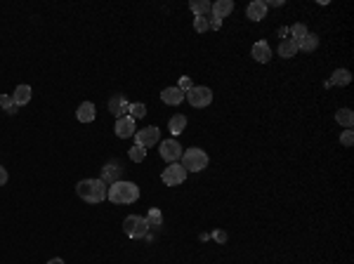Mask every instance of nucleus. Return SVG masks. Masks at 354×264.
<instances>
[{
    "instance_id": "1",
    "label": "nucleus",
    "mask_w": 354,
    "mask_h": 264,
    "mask_svg": "<svg viewBox=\"0 0 354 264\" xmlns=\"http://www.w3.org/2000/svg\"><path fill=\"white\" fill-rule=\"evenodd\" d=\"M107 191H109V186L102 179H81L76 184V194L85 203H104L107 201Z\"/></svg>"
},
{
    "instance_id": "2",
    "label": "nucleus",
    "mask_w": 354,
    "mask_h": 264,
    "mask_svg": "<svg viewBox=\"0 0 354 264\" xmlns=\"http://www.w3.org/2000/svg\"><path fill=\"white\" fill-rule=\"evenodd\" d=\"M107 198H109L111 203H116V205H130V203H135L137 198H139V186L132 182H116V184H111L109 191H107Z\"/></svg>"
},
{
    "instance_id": "3",
    "label": "nucleus",
    "mask_w": 354,
    "mask_h": 264,
    "mask_svg": "<svg viewBox=\"0 0 354 264\" xmlns=\"http://www.w3.org/2000/svg\"><path fill=\"white\" fill-rule=\"evenodd\" d=\"M180 163H182V168L187 172H201V170L208 168V154L203 149H198V146H191V149L182 151Z\"/></svg>"
},
{
    "instance_id": "4",
    "label": "nucleus",
    "mask_w": 354,
    "mask_h": 264,
    "mask_svg": "<svg viewBox=\"0 0 354 264\" xmlns=\"http://www.w3.org/2000/svg\"><path fill=\"white\" fill-rule=\"evenodd\" d=\"M123 234L132 241H139V238H147L149 236V222L147 217H139V215H128L123 219Z\"/></svg>"
},
{
    "instance_id": "5",
    "label": "nucleus",
    "mask_w": 354,
    "mask_h": 264,
    "mask_svg": "<svg viewBox=\"0 0 354 264\" xmlns=\"http://www.w3.org/2000/svg\"><path fill=\"white\" fill-rule=\"evenodd\" d=\"M184 99H189V104L194 108H203L213 102V90L205 88V85H194V88L184 95Z\"/></svg>"
},
{
    "instance_id": "6",
    "label": "nucleus",
    "mask_w": 354,
    "mask_h": 264,
    "mask_svg": "<svg viewBox=\"0 0 354 264\" xmlns=\"http://www.w3.org/2000/svg\"><path fill=\"white\" fill-rule=\"evenodd\" d=\"M158 139H161V130L156 125H149V128L135 132V144L142 146V149H151L154 144H158Z\"/></svg>"
},
{
    "instance_id": "7",
    "label": "nucleus",
    "mask_w": 354,
    "mask_h": 264,
    "mask_svg": "<svg viewBox=\"0 0 354 264\" xmlns=\"http://www.w3.org/2000/svg\"><path fill=\"white\" fill-rule=\"evenodd\" d=\"M161 179H163V184H168V186H177V184H182L184 179H187V170L182 168V163H170V165L163 170Z\"/></svg>"
},
{
    "instance_id": "8",
    "label": "nucleus",
    "mask_w": 354,
    "mask_h": 264,
    "mask_svg": "<svg viewBox=\"0 0 354 264\" xmlns=\"http://www.w3.org/2000/svg\"><path fill=\"white\" fill-rule=\"evenodd\" d=\"M182 146H180V142L177 139H165V142H161V158H163L168 165L170 163H180V158H182Z\"/></svg>"
},
{
    "instance_id": "9",
    "label": "nucleus",
    "mask_w": 354,
    "mask_h": 264,
    "mask_svg": "<svg viewBox=\"0 0 354 264\" xmlns=\"http://www.w3.org/2000/svg\"><path fill=\"white\" fill-rule=\"evenodd\" d=\"M135 132H137V121L132 116H121V118H116V135L121 137V139L135 137Z\"/></svg>"
},
{
    "instance_id": "10",
    "label": "nucleus",
    "mask_w": 354,
    "mask_h": 264,
    "mask_svg": "<svg viewBox=\"0 0 354 264\" xmlns=\"http://www.w3.org/2000/svg\"><path fill=\"white\" fill-rule=\"evenodd\" d=\"M267 0H253V3H248V7H245V14H248V19L251 21H262L267 17Z\"/></svg>"
},
{
    "instance_id": "11",
    "label": "nucleus",
    "mask_w": 354,
    "mask_h": 264,
    "mask_svg": "<svg viewBox=\"0 0 354 264\" xmlns=\"http://www.w3.org/2000/svg\"><path fill=\"white\" fill-rule=\"evenodd\" d=\"M234 12V0H218V3H213L210 7V14H213V19H227L229 14Z\"/></svg>"
},
{
    "instance_id": "12",
    "label": "nucleus",
    "mask_w": 354,
    "mask_h": 264,
    "mask_svg": "<svg viewBox=\"0 0 354 264\" xmlns=\"http://www.w3.org/2000/svg\"><path fill=\"white\" fill-rule=\"evenodd\" d=\"M121 165H118V163H107V165H104V170H102V177H99V179H102L104 184H107V186H111V184H116V182H121Z\"/></svg>"
},
{
    "instance_id": "13",
    "label": "nucleus",
    "mask_w": 354,
    "mask_h": 264,
    "mask_svg": "<svg viewBox=\"0 0 354 264\" xmlns=\"http://www.w3.org/2000/svg\"><path fill=\"white\" fill-rule=\"evenodd\" d=\"M251 54H253V59H255V61H260V64H267V61L272 59V48H269L265 41H258L255 45H253Z\"/></svg>"
},
{
    "instance_id": "14",
    "label": "nucleus",
    "mask_w": 354,
    "mask_h": 264,
    "mask_svg": "<svg viewBox=\"0 0 354 264\" xmlns=\"http://www.w3.org/2000/svg\"><path fill=\"white\" fill-rule=\"evenodd\" d=\"M352 83V73H349L347 68H338V71H333V76L328 78L326 83H324V88H333V85H349Z\"/></svg>"
},
{
    "instance_id": "15",
    "label": "nucleus",
    "mask_w": 354,
    "mask_h": 264,
    "mask_svg": "<svg viewBox=\"0 0 354 264\" xmlns=\"http://www.w3.org/2000/svg\"><path fill=\"white\" fill-rule=\"evenodd\" d=\"M128 108H130V102L123 95H114L109 99V111L116 116V118H121L123 114H128Z\"/></svg>"
},
{
    "instance_id": "16",
    "label": "nucleus",
    "mask_w": 354,
    "mask_h": 264,
    "mask_svg": "<svg viewBox=\"0 0 354 264\" xmlns=\"http://www.w3.org/2000/svg\"><path fill=\"white\" fill-rule=\"evenodd\" d=\"M95 116H97V108L92 102H83L81 106H78V111H76V118L81 123H92L95 121Z\"/></svg>"
},
{
    "instance_id": "17",
    "label": "nucleus",
    "mask_w": 354,
    "mask_h": 264,
    "mask_svg": "<svg viewBox=\"0 0 354 264\" xmlns=\"http://www.w3.org/2000/svg\"><path fill=\"white\" fill-rule=\"evenodd\" d=\"M161 99H163L165 104H170V106H177V104L184 102V92L180 88H165L163 92H161Z\"/></svg>"
},
{
    "instance_id": "18",
    "label": "nucleus",
    "mask_w": 354,
    "mask_h": 264,
    "mask_svg": "<svg viewBox=\"0 0 354 264\" xmlns=\"http://www.w3.org/2000/svg\"><path fill=\"white\" fill-rule=\"evenodd\" d=\"M12 99H14V104H17V106H24V104H28V102H31V85H17Z\"/></svg>"
},
{
    "instance_id": "19",
    "label": "nucleus",
    "mask_w": 354,
    "mask_h": 264,
    "mask_svg": "<svg viewBox=\"0 0 354 264\" xmlns=\"http://www.w3.org/2000/svg\"><path fill=\"white\" fill-rule=\"evenodd\" d=\"M295 52H298V41H293V38H284L279 45V54L284 57V59H291V57H295Z\"/></svg>"
},
{
    "instance_id": "20",
    "label": "nucleus",
    "mask_w": 354,
    "mask_h": 264,
    "mask_svg": "<svg viewBox=\"0 0 354 264\" xmlns=\"http://www.w3.org/2000/svg\"><path fill=\"white\" fill-rule=\"evenodd\" d=\"M168 128H170V135H182L184 132V128H187V116L184 114H177V116H172L170 121H168Z\"/></svg>"
},
{
    "instance_id": "21",
    "label": "nucleus",
    "mask_w": 354,
    "mask_h": 264,
    "mask_svg": "<svg viewBox=\"0 0 354 264\" xmlns=\"http://www.w3.org/2000/svg\"><path fill=\"white\" fill-rule=\"evenodd\" d=\"M316 48H319V35L316 33H307L302 41H298V50H302V52H314Z\"/></svg>"
},
{
    "instance_id": "22",
    "label": "nucleus",
    "mask_w": 354,
    "mask_h": 264,
    "mask_svg": "<svg viewBox=\"0 0 354 264\" xmlns=\"http://www.w3.org/2000/svg\"><path fill=\"white\" fill-rule=\"evenodd\" d=\"M210 7L213 3H208V0H194V3H189V10L194 12V17H208Z\"/></svg>"
},
{
    "instance_id": "23",
    "label": "nucleus",
    "mask_w": 354,
    "mask_h": 264,
    "mask_svg": "<svg viewBox=\"0 0 354 264\" xmlns=\"http://www.w3.org/2000/svg\"><path fill=\"white\" fill-rule=\"evenodd\" d=\"M335 121L340 123L342 128L352 130V125H354V111H352V108H340V111L335 114Z\"/></svg>"
},
{
    "instance_id": "24",
    "label": "nucleus",
    "mask_w": 354,
    "mask_h": 264,
    "mask_svg": "<svg viewBox=\"0 0 354 264\" xmlns=\"http://www.w3.org/2000/svg\"><path fill=\"white\" fill-rule=\"evenodd\" d=\"M0 108H3L5 114H17V111H19V106L14 104L12 95H0Z\"/></svg>"
},
{
    "instance_id": "25",
    "label": "nucleus",
    "mask_w": 354,
    "mask_h": 264,
    "mask_svg": "<svg viewBox=\"0 0 354 264\" xmlns=\"http://www.w3.org/2000/svg\"><path fill=\"white\" fill-rule=\"evenodd\" d=\"M147 222H149V227H161V224H163V212L158 210V208H149Z\"/></svg>"
},
{
    "instance_id": "26",
    "label": "nucleus",
    "mask_w": 354,
    "mask_h": 264,
    "mask_svg": "<svg viewBox=\"0 0 354 264\" xmlns=\"http://www.w3.org/2000/svg\"><path fill=\"white\" fill-rule=\"evenodd\" d=\"M288 33L293 35V41H302V38H305V35L309 33V31H307L305 24H300V21H298V24H293V26L288 28Z\"/></svg>"
},
{
    "instance_id": "27",
    "label": "nucleus",
    "mask_w": 354,
    "mask_h": 264,
    "mask_svg": "<svg viewBox=\"0 0 354 264\" xmlns=\"http://www.w3.org/2000/svg\"><path fill=\"white\" fill-rule=\"evenodd\" d=\"M128 114H132V118H135V121H139V118H144V116H147V106H144L142 102H135V104H130Z\"/></svg>"
},
{
    "instance_id": "28",
    "label": "nucleus",
    "mask_w": 354,
    "mask_h": 264,
    "mask_svg": "<svg viewBox=\"0 0 354 264\" xmlns=\"http://www.w3.org/2000/svg\"><path fill=\"white\" fill-rule=\"evenodd\" d=\"M194 28H196V33H205L210 28V19L208 17H194Z\"/></svg>"
},
{
    "instance_id": "29",
    "label": "nucleus",
    "mask_w": 354,
    "mask_h": 264,
    "mask_svg": "<svg viewBox=\"0 0 354 264\" xmlns=\"http://www.w3.org/2000/svg\"><path fill=\"white\" fill-rule=\"evenodd\" d=\"M130 158H132V163H144V158H147V149H142V146H132L130 149Z\"/></svg>"
},
{
    "instance_id": "30",
    "label": "nucleus",
    "mask_w": 354,
    "mask_h": 264,
    "mask_svg": "<svg viewBox=\"0 0 354 264\" xmlns=\"http://www.w3.org/2000/svg\"><path fill=\"white\" fill-rule=\"evenodd\" d=\"M340 144H342V146H352V144H354V132H352V130H345V132H342V135H340Z\"/></svg>"
},
{
    "instance_id": "31",
    "label": "nucleus",
    "mask_w": 354,
    "mask_h": 264,
    "mask_svg": "<svg viewBox=\"0 0 354 264\" xmlns=\"http://www.w3.org/2000/svg\"><path fill=\"white\" fill-rule=\"evenodd\" d=\"M177 88H180V90L184 92V95H187V92H189V90L194 88V85H191V78H189V76H182V78H180V85H177Z\"/></svg>"
},
{
    "instance_id": "32",
    "label": "nucleus",
    "mask_w": 354,
    "mask_h": 264,
    "mask_svg": "<svg viewBox=\"0 0 354 264\" xmlns=\"http://www.w3.org/2000/svg\"><path fill=\"white\" fill-rule=\"evenodd\" d=\"M213 238H215L218 243H227V231H222V229L213 231Z\"/></svg>"
},
{
    "instance_id": "33",
    "label": "nucleus",
    "mask_w": 354,
    "mask_h": 264,
    "mask_svg": "<svg viewBox=\"0 0 354 264\" xmlns=\"http://www.w3.org/2000/svg\"><path fill=\"white\" fill-rule=\"evenodd\" d=\"M3 184H7V170L0 165V186H3Z\"/></svg>"
},
{
    "instance_id": "34",
    "label": "nucleus",
    "mask_w": 354,
    "mask_h": 264,
    "mask_svg": "<svg viewBox=\"0 0 354 264\" xmlns=\"http://www.w3.org/2000/svg\"><path fill=\"white\" fill-rule=\"evenodd\" d=\"M220 26H222V21H220V19H210V28H215V31H218Z\"/></svg>"
},
{
    "instance_id": "35",
    "label": "nucleus",
    "mask_w": 354,
    "mask_h": 264,
    "mask_svg": "<svg viewBox=\"0 0 354 264\" xmlns=\"http://www.w3.org/2000/svg\"><path fill=\"white\" fill-rule=\"evenodd\" d=\"M279 35H281V41H284V38L288 35V28H286V26H281V28H279Z\"/></svg>"
},
{
    "instance_id": "36",
    "label": "nucleus",
    "mask_w": 354,
    "mask_h": 264,
    "mask_svg": "<svg viewBox=\"0 0 354 264\" xmlns=\"http://www.w3.org/2000/svg\"><path fill=\"white\" fill-rule=\"evenodd\" d=\"M48 264H64V259H61V257H52Z\"/></svg>"
}]
</instances>
